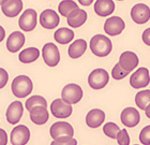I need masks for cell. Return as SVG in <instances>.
Here are the masks:
<instances>
[{
    "mask_svg": "<svg viewBox=\"0 0 150 145\" xmlns=\"http://www.w3.org/2000/svg\"><path fill=\"white\" fill-rule=\"evenodd\" d=\"M4 36H6V30L3 27L0 26V42L3 41V39H4Z\"/></svg>",
    "mask_w": 150,
    "mask_h": 145,
    "instance_id": "74e56055",
    "label": "cell"
},
{
    "mask_svg": "<svg viewBox=\"0 0 150 145\" xmlns=\"http://www.w3.org/2000/svg\"><path fill=\"white\" fill-rule=\"evenodd\" d=\"M25 44V36L21 31H14L6 40V48L11 53H16Z\"/></svg>",
    "mask_w": 150,
    "mask_h": 145,
    "instance_id": "ac0fdd59",
    "label": "cell"
},
{
    "mask_svg": "<svg viewBox=\"0 0 150 145\" xmlns=\"http://www.w3.org/2000/svg\"><path fill=\"white\" fill-rule=\"evenodd\" d=\"M59 15L54 10H44L40 14V24L42 25V27L46 29L56 28L59 24Z\"/></svg>",
    "mask_w": 150,
    "mask_h": 145,
    "instance_id": "9a60e30c",
    "label": "cell"
},
{
    "mask_svg": "<svg viewBox=\"0 0 150 145\" xmlns=\"http://www.w3.org/2000/svg\"><path fill=\"white\" fill-rule=\"evenodd\" d=\"M145 112H146V115H147V117H150V105H148V107L145 109Z\"/></svg>",
    "mask_w": 150,
    "mask_h": 145,
    "instance_id": "f35d334b",
    "label": "cell"
},
{
    "mask_svg": "<svg viewBox=\"0 0 150 145\" xmlns=\"http://www.w3.org/2000/svg\"><path fill=\"white\" fill-rule=\"evenodd\" d=\"M30 119L35 125H44L48 120L50 114L47 111V107H33L31 110L29 111Z\"/></svg>",
    "mask_w": 150,
    "mask_h": 145,
    "instance_id": "d6986e66",
    "label": "cell"
},
{
    "mask_svg": "<svg viewBox=\"0 0 150 145\" xmlns=\"http://www.w3.org/2000/svg\"><path fill=\"white\" fill-rule=\"evenodd\" d=\"M87 19V13L85 10H81L79 8L73 10L69 15L67 16V21H68V25L73 28H78L81 27Z\"/></svg>",
    "mask_w": 150,
    "mask_h": 145,
    "instance_id": "ffe728a7",
    "label": "cell"
},
{
    "mask_svg": "<svg viewBox=\"0 0 150 145\" xmlns=\"http://www.w3.org/2000/svg\"><path fill=\"white\" fill-rule=\"evenodd\" d=\"M150 29H146L143 33V40L147 45H150Z\"/></svg>",
    "mask_w": 150,
    "mask_h": 145,
    "instance_id": "d590c367",
    "label": "cell"
},
{
    "mask_svg": "<svg viewBox=\"0 0 150 145\" xmlns=\"http://www.w3.org/2000/svg\"><path fill=\"white\" fill-rule=\"evenodd\" d=\"M135 145H138V144H135Z\"/></svg>",
    "mask_w": 150,
    "mask_h": 145,
    "instance_id": "b9f144b4",
    "label": "cell"
},
{
    "mask_svg": "<svg viewBox=\"0 0 150 145\" xmlns=\"http://www.w3.org/2000/svg\"><path fill=\"white\" fill-rule=\"evenodd\" d=\"M78 1H79V3H81V6H90L91 3L93 2V0H78Z\"/></svg>",
    "mask_w": 150,
    "mask_h": 145,
    "instance_id": "8d00e7d4",
    "label": "cell"
},
{
    "mask_svg": "<svg viewBox=\"0 0 150 145\" xmlns=\"http://www.w3.org/2000/svg\"><path fill=\"white\" fill-rule=\"evenodd\" d=\"M86 50H87V42L83 39H78L70 45L68 53H69V56L71 58L77 59L86 52Z\"/></svg>",
    "mask_w": 150,
    "mask_h": 145,
    "instance_id": "603a6c76",
    "label": "cell"
},
{
    "mask_svg": "<svg viewBox=\"0 0 150 145\" xmlns=\"http://www.w3.org/2000/svg\"><path fill=\"white\" fill-rule=\"evenodd\" d=\"M37 18H38L37 12H35V10L33 9L26 10L18 19L19 28L27 32L32 31L35 28V26H37V23H38Z\"/></svg>",
    "mask_w": 150,
    "mask_h": 145,
    "instance_id": "52a82bcc",
    "label": "cell"
},
{
    "mask_svg": "<svg viewBox=\"0 0 150 145\" xmlns=\"http://www.w3.org/2000/svg\"><path fill=\"white\" fill-rule=\"evenodd\" d=\"M115 10V3L112 0H97L94 3V12L99 16L105 17L110 15Z\"/></svg>",
    "mask_w": 150,
    "mask_h": 145,
    "instance_id": "7402d4cb",
    "label": "cell"
},
{
    "mask_svg": "<svg viewBox=\"0 0 150 145\" xmlns=\"http://www.w3.org/2000/svg\"><path fill=\"white\" fill-rule=\"evenodd\" d=\"M32 81L26 75H18L13 80L11 89L13 95L17 98H25L32 92Z\"/></svg>",
    "mask_w": 150,
    "mask_h": 145,
    "instance_id": "7a4b0ae2",
    "label": "cell"
},
{
    "mask_svg": "<svg viewBox=\"0 0 150 145\" xmlns=\"http://www.w3.org/2000/svg\"><path fill=\"white\" fill-rule=\"evenodd\" d=\"M77 8H78L77 4L73 0H63V1H61L59 3V6H58L59 13L62 16H64V17H67L70 13L72 12L73 10L77 9Z\"/></svg>",
    "mask_w": 150,
    "mask_h": 145,
    "instance_id": "4316f807",
    "label": "cell"
},
{
    "mask_svg": "<svg viewBox=\"0 0 150 145\" xmlns=\"http://www.w3.org/2000/svg\"><path fill=\"white\" fill-rule=\"evenodd\" d=\"M8 143V134L2 128H0V145H6Z\"/></svg>",
    "mask_w": 150,
    "mask_h": 145,
    "instance_id": "e575fe53",
    "label": "cell"
},
{
    "mask_svg": "<svg viewBox=\"0 0 150 145\" xmlns=\"http://www.w3.org/2000/svg\"><path fill=\"white\" fill-rule=\"evenodd\" d=\"M39 56H40V50L37 48H28L19 53L18 58L23 63H30L35 61Z\"/></svg>",
    "mask_w": 150,
    "mask_h": 145,
    "instance_id": "d4e9b609",
    "label": "cell"
},
{
    "mask_svg": "<svg viewBox=\"0 0 150 145\" xmlns=\"http://www.w3.org/2000/svg\"><path fill=\"white\" fill-rule=\"evenodd\" d=\"M125 25L123 19L120 18L119 16H112L110 18L106 19V22L104 24V30L108 36H116L120 35L123 29H125Z\"/></svg>",
    "mask_w": 150,
    "mask_h": 145,
    "instance_id": "8fae6325",
    "label": "cell"
},
{
    "mask_svg": "<svg viewBox=\"0 0 150 145\" xmlns=\"http://www.w3.org/2000/svg\"><path fill=\"white\" fill-rule=\"evenodd\" d=\"M2 13L8 17H15L22 12L23 1L22 0H3L1 3Z\"/></svg>",
    "mask_w": 150,
    "mask_h": 145,
    "instance_id": "2e32d148",
    "label": "cell"
},
{
    "mask_svg": "<svg viewBox=\"0 0 150 145\" xmlns=\"http://www.w3.org/2000/svg\"><path fill=\"white\" fill-rule=\"evenodd\" d=\"M25 105H26V109L28 111H30L33 107H39V105L47 107V102L45 100V98H43L42 96L37 95V96H32L29 99H27Z\"/></svg>",
    "mask_w": 150,
    "mask_h": 145,
    "instance_id": "83f0119b",
    "label": "cell"
},
{
    "mask_svg": "<svg viewBox=\"0 0 150 145\" xmlns=\"http://www.w3.org/2000/svg\"><path fill=\"white\" fill-rule=\"evenodd\" d=\"M135 103L141 110H144L150 105V90L149 89H145L142 92H137L135 96Z\"/></svg>",
    "mask_w": 150,
    "mask_h": 145,
    "instance_id": "484cf974",
    "label": "cell"
},
{
    "mask_svg": "<svg viewBox=\"0 0 150 145\" xmlns=\"http://www.w3.org/2000/svg\"><path fill=\"white\" fill-rule=\"evenodd\" d=\"M105 119V113L102 110L93 109L88 112L86 116V124L90 128H98L103 124Z\"/></svg>",
    "mask_w": 150,
    "mask_h": 145,
    "instance_id": "44dd1931",
    "label": "cell"
},
{
    "mask_svg": "<svg viewBox=\"0 0 150 145\" xmlns=\"http://www.w3.org/2000/svg\"><path fill=\"white\" fill-rule=\"evenodd\" d=\"M74 32L70 28H59L57 29L56 32L54 33V39L58 42L59 44H68L72 41L74 38Z\"/></svg>",
    "mask_w": 150,
    "mask_h": 145,
    "instance_id": "cb8c5ba5",
    "label": "cell"
},
{
    "mask_svg": "<svg viewBox=\"0 0 150 145\" xmlns=\"http://www.w3.org/2000/svg\"><path fill=\"white\" fill-rule=\"evenodd\" d=\"M119 130H120V128L115 123H107L103 127L104 134L107 136L108 138H110V139H116V136H117Z\"/></svg>",
    "mask_w": 150,
    "mask_h": 145,
    "instance_id": "f1b7e54d",
    "label": "cell"
},
{
    "mask_svg": "<svg viewBox=\"0 0 150 145\" xmlns=\"http://www.w3.org/2000/svg\"><path fill=\"white\" fill-rule=\"evenodd\" d=\"M131 17L136 24H145L150 18L149 6L144 3L135 4L131 10Z\"/></svg>",
    "mask_w": 150,
    "mask_h": 145,
    "instance_id": "7c38bea8",
    "label": "cell"
},
{
    "mask_svg": "<svg viewBox=\"0 0 150 145\" xmlns=\"http://www.w3.org/2000/svg\"><path fill=\"white\" fill-rule=\"evenodd\" d=\"M72 104L64 102L62 99H56L50 104V112L57 118H68L72 114Z\"/></svg>",
    "mask_w": 150,
    "mask_h": 145,
    "instance_id": "8992f818",
    "label": "cell"
},
{
    "mask_svg": "<svg viewBox=\"0 0 150 145\" xmlns=\"http://www.w3.org/2000/svg\"><path fill=\"white\" fill-rule=\"evenodd\" d=\"M50 136L54 140L60 136H74V129L73 127L67 122H57L53 124L50 129Z\"/></svg>",
    "mask_w": 150,
    "mask_h": 145,
    "instance_id": "30bf717a",
    "label": "cell"
},
{
    "mask_svg": "<svg viewBox=\"0 0 150 145\" xmlns=\"http://www.w3.org/2000/svg\"><path fill=\"white\" fill-rule=\"evenodd\" d=\"M120 119L121 123L125 125V127L132 128V127L137 126L139 120H141V115L138 113V111L134 107H125V110L121 112L120 115Z\"/></svg>",
    "mask_w": 150,
    "mask_h": 145,
    "instance_id": "4fadbf2b",
    "label": "cell"
},
{
    "mask_svg": "<svg viewBox=\"0 0 150 145\" xmlns=\"http://www.w3.org/2000/svg\"><path fill=\"white\" fill-rule=\"evenodd\" d=\"M42 56L48 67H56L60 61L59 50L54 43H47L44 45L42 50Z\"/></svg>",
    "mask_w": 150,
    "mask_h": 145,
    "instance_id": "5b68a950",
    "label": "cell"
},
{
    "mask_svg": "<svg viewBox=\"0 0 150 145\" xmlns=\"http://www.w3.org/2000/svg\"><path fill=\"white\" fill-rule=\"evenodd\" d=\"M119 67L123 69L125 71H127L128 73H130L133 69H135L138 65V57L137 55L133 52H125L120 55L119 58Z\"/></svg>",
    "mask_w": 150,
    "mask_h": 145,
    "instance_id": "5bb4252c",
    "label": "cell"
},
{
    "mask_svg": "<svg viewBox=\"0 0 150 145\" xmlns=\"http://www.w3.org/2000/svg\"><path fill=\"white\" fill-rule=\"evenodd\" d=\"M83 98V89L77 84H68L61 92V99L69 104H76Z\"/></svg>",
    "mask_w": 150,
    "mask_h": 145,
    "instance_id": "3957f363",
    "label": "cell"
},
{
    "mask_svg": "<svg viewBox=\"0 0 150 145\" xmlns=\"http://www.w3.org/2000/svg\"><path fill=\"white\" fill-rule=\"evenodd\" d=\"M110 75L106 70L96 69L88 76V84L92 89H102L107 85Z\"/></svg>",
    "mask_w": 150,
    "mask_h": 145,
    "instance_id": "277c9868",
    "label": "cell"
},
{
    "mask_svg": "<svg viewBox=\"0 0 150 145\" xmlns=\"http://www.w3.org/2000/svg\"><path fill=\"white\" fill-rule=\"evenodd\" d=\"M139 141L142 144L150 145V126H146L139 133Z\"/></svg>",
    "mask_w": 150,
    "mask_h": 145,
    "instance_id": "d6a6232c",
    "label": "cell"
},
{
    "mask_svg": "<svg viewBox=\"0 0 150 145\" xmlns=\"http://www.w3.org/2000/svg\"><path fill=\"white\" fill-rule=\"evenodd\" d=\"M9 81V74L3 68H0V89L3 88Z\"/></svg>",
    "mask_w": 150,
    "mask_h": 145,
    "instance_id": "836d02e7",
    "label": "cell"
},
{
    "mask_svg": "<svg viewBox=\"0 0 150 145\" xmlns=\"http://www.w3.org/2000/svg\"><path fill=\"white\" fill-rule=\"evenodd\" d=\"M30 139V130L25 125L16 126L11 132L12 145H26Z\"/></svg>",
    "mask_w": 150,
    "mask_h": 145,
    "instance_id": "ba28073f",
    "label": "cell"
},
{
    "mask_svg": "<svg viewBox=\"0 0 150 145\" xmlns=\"http://www.w3.org/2000/svg\"><path fill=\"white\" fill-rule=\"evenodd\" d=\"M150 82L149 70L147 68H139L131 75L130 85L133 88H143L147 87Z\"/></svg>",
    "mask_w": 150,
    "mask_h": 145,
    "instance_id": "9c48e42d",
    "label": "cell"
},
{
    "mask_svg": "<svg viewBox=\"0 0 150 145\" xmlns=\"http://www.w3.org/2000/svg\"><path fill=\"white\" fill-rule=\"evenodd\" d=\"M118 1H122V0H118Z\"/></svg>",
    "mask_w": 150,
    "mask_h": 145,
    "instance_id": "60d3db41",
    "label": "cell"
},
{
    "mask_svg": "<svg viewBox=\"0 0 150 145\" xmlns=\"http://www.w3.org/2000/svg\"><path fill=\"white\" fill-rule=\"evenodd\" d=\"M77 141L73 136H60L50 143V145H76Z\"/></svg>",
    "mask_w": 150,
    "mask_h": 145,
    "instance_id": "f546056e",
    "label": "cell"
},
{
    "mask_svg": "<svg viewBox=\"0 0 150 145\" xmlns=\"http://www.w3.org/2000/svg\"><path fill=\"white\" fill-rule=\"evenodd\" d=\"M90 50L91 52L98 57H105L112 52V41L106 36L97 35L93 36L90 40Z\"/></svg>",
    "mask_w": 150,
    "mask_h": 145,
    "instance_id": "6da1fadb",
    "label": "cell"
},
{
    "mask_svg": "<svg viewBox=\"0 0 150 145\" xmlns=\"http://www.w3.org/2000/svg\"><path fill=\"white\" fill-rule=\"evenodd\" d=\"M112 75L115 80H121L123 77H125L127 75H129V73L127 71H125L123 69H121L118 63H116L115 67L112 70Z\"/></svg>",
    "mask_w": 150,
    "mask_h": 145,
    "instance_id": "1f68e13d",
    "label": "cell"
},
{
    "mask_svg": "<svg viewBox=\"0 0 150 145\" xmlns=\"http://www.w3.org/2000/svg\"><path fill=\"white\" fill-rule=\"evenodd\" d=\"M116 140H117L119 145H130V136H129L128 131L125 129L119 130L117 136H116Z\"/></svg>",
    "mask_w": 150,
    "mask_h": 145,
    "instance_id": "4dcf8cb0",
    "label": "cell"
},
{
    "mask_svg": "<svg viewBox=\"0 0 150 145\" xmlns=\"http://www.w3.org/2000/svg\"><path fill=\"white\" fill-rule=\"evenodd\" d=\"M24 113V107L21 101H14L10 104L8 110H6V120L12 125H15L21 120Z\"/></svg>",
    "mask_w": 150,
    "mask_h": 145,
    "instance_id": "e0dca14e",
    "label": "cell"
},
{
    "mask_svg": "<svg viewBox=\"0 0 150 145\" xmlns=\"http://www.w3.org/2000/svg\"><path fill=\"white\" fill-rule=\"evenodd\" d=\"M2 1H3V0H0V6H1V3H2Z\"/></svg>",
    "mask_w": 150,
    "mask_h": 145,
    "instance_id": "ab89813d",
    "label": "cell"
}]
</instances>
